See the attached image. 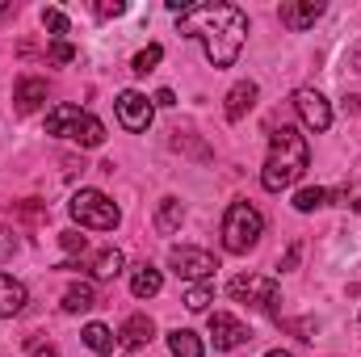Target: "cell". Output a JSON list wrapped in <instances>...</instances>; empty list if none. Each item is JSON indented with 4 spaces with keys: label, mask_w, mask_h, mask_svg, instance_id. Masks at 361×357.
Returning a JSON list of instances; mask_svg holds the SVG:
<instances>
[{
    "label": "cell",
    "mask_w": 361,
    "mask_h": 357,
    "mask_svg": "<svg viewBox=\"0 0 361 357\" xmlns=\"http://www.w3.org/2000/svg\"><path fill=\"white\" fill-rule=\"evenodd\" d=\"M160 286H164V277H160V269L156 265L139 261V265L130 269V294H135V298H156Z\"/></svg>",
    "instance_id": "obj_14"
},
{
    "label": "cell",
    "mask_w": 361,
    "mask_h": 357,
    "mask_svg": "<svg viewBox=\"0 0 361 357\" xmlns=\"http://www.w3.org/2000/svg\"><path fill=\"white\" fill-rule=\"evenodd\" d=\"M227 294L235 303H244V307H257V311H277V298H281L277 282L265 277V273H240V277H231Z\"/></svg>",
    "instance_id": "obj_6"
},
{
    "label": "cell",
    "mask_w": 361,
    "mask_h": 357,
    "mask_svg": "<svg viewBox=\"0 0 361 357\" xmlns=\"http://www.w3.org/2000/svg\"><path fill=\"white\" fill-rule=\"evenodd\" d=\"M47 135L72 139V143H80V147H101V143H105V126L92 118L89 109H80V105H55V109L47 114Z\"/></svg>",
    "instance_id": "obj_3"
},
{
    "label": "cell",
    "mask_w": 361,
    "mask_h": 357,
    "mask_svg": "<svg viewBox=\"0 0 361 357\" xmlns=\"http://www.w3.org/2000/svg\"><path fill=\"white\" fill-rule=\"evenodd\" d=\"M122 13H126L122 0H101V4H97V17H122Z\"/></svg>",
    "instance_id": "obj_28"
},
{
    "label": "cell",
    "mask_w": 361,
    "mask_h": 357,
    "mask_svg": "<svg viewBox=\"0 0 361 357\" xmlns=\"http://www.w3.org/2000/svg\"><path fill=\"white\" fill-rule=\"evenodd\" d=\"M25 286L17 282V277H8V273H0V320H13V315H21L25 311Z\"/></svg>",
    "instance_id": "obj_13"
},
{
    "label": "cell",
    "mask_w": 361,
    "mask_h": 357,
    "mask_svg": "<svg viewBox=\"0 0 361 357\" xmlns=\"http://www.w3.org/2000/svg\"><path fill=\"white\" fill-rule=\"evenodd\" d=\"M210 298H214L210 282H197V286H189V290H185V307H189V311H206V307H210Z\"/></svg>",
    "instance_id": "obj_23"
},
{
    "label": "cell",
    "mask_w": 361,
    "mask_h": 357,
    "mask_svg": "<svg viewBox=\"0 0 361 357\" xmlns=\"http://www.w3.org/2000/svg\"><path fill=\"white\" fill-rule=\"evenodd\" d=\"M122 265H126V261H122V253H118V248H101L85 269H89L97 282H109V277H118V273H122Z\"/></svg>",
    "instance_id": "obj_18"
},
{
    "label": "cell",
    "mask_w": 361,
    "mask_h": 357,
    "mask_svg": "<svg viewBox=\"0 0 361 357\" xmlns=\"http://www.w3.org/2000/svg\"><path fill=\"white\" fill-rule=\"evenodd\" d=\"M169 265H173V273L177 277H185V282H210L214 277V269H219V261L206 253V248H189V244H180V248H173L169 253Z\"/></svg>",
    "instance_id": "obj_7"
},
{
    "label": "cell",
    "mask_w": 361,
    "mask_h": 357,
    "mask_svg": "<svg viewBox=\"0 0 361 357\" xmlns=\"http://www.w3.org/2000/svg\"><path fill=\"white\" fill-rule=\"evenodd\" d=\"M68 210H72V219H76L80 227H89V231H114V227L122 223V210H118L101 189H80V193H72Z\"/></svg>",
    "instance_id": "obj_5"
},
{
    "label": "cell",
    "mask_w": 361,
    "mask_h": 357,
    "mask_svg": "<svg viewBox=\"0 0 361 357\" xmlns=\"http://www.w3.org/2000/svg\"><path fill=\"white\" fill-rule=\"evenodd\" d=\"M42 30L47 34H68V13H59V8H42Z\"/></svg>",
    "instance_id": "obj_25"
},
{
    "label": "cell",
    "mask_w": 361,
    "mask_h": 357,
    "mask_svg": "<svg viewBox=\"0 0 361 357\" xmlns=\"http://www.w3.org/2000/svg\"><path fill=\"white\" fill-rule=\"evenodd\" d=\"M30 357H59V349H55V345H42V349H34Z\"/></svg>",
    "instance_id": "obj_32"
},
{
    "label": "cell",
    "mask_w": 361,
    "mask_h": 357,
    "mask_svg": "<svg viewBox=\"0 0 361 357\" xmlns=\"http://www.w3.org/2000/svg\"><path fill=\"white\" fill-rule=\"evenodd\" d=\"M13 253H17V236L0 227V257H13Z\"/></svg>",
    "instance_id": "obj_29"
},
{
    "label": "cell",
    "mask_w": 361,
    "mask_h": 357,
    "mask_svg": "<svg viewBox=\"0 0 361 357\" xmlns=\"http://www.w3.org/2000/svg\"><path fill=\"white\" fill-rule=\"evenodd\" d=\"M345 109L349 114H361V97H345Z\"/></svg>",
    "instance_id": "obj_33"
},
{
    "label": "cell",
    "mask_w": 361,
    "mask_h": 357,
    "mask_svg": "<svg viewBox=\"0 0 361 357\" xmlns=\"http://www.w3.org/2000/svg\"><path fill=\"white\" fill-rule=\"evenodd\" d=\"M152 337H156V324H152L147 315H130V320L118 328V341H122L126 349H143V345H152Z\"/></svg>",
    "instance_id": "obj_15"
},
{
    "label": "cell",
    "mask_w": 361,
    "mask_h": 357,
    "mask_svg": "<svg viewBox=\"0 0 361 357\" xmlns=\"http://www.w3.org/2000/svg\"><path fill=\"white\" fill-rule=\"evenodd\" d=\"M324 0H290V4H281L277 8V17H281V25L286 30H294V34H302V30H311L319 17H324Z\"/></svg>",
    "instance_id": "obj_11"
},
{
    "label": "cell",
    "mask_w": 361,
    "mask_h": 357,
    "mask_svg": "<svg viewBox=\"0 0 361 357\" xmlns=\"http://www.w3.org/2000/svg\"><path fill=\"white\" fill-rule=\"evenodd\" d=\"M0 13H8V0H0Z\"/></svg>",
    "instance_id": "obj_35"
},
{
    "label": "cell",
    "mask_w": 361,
    "mask_h": 357,
    "mask_svg": "<svg viewBox=\"0 0 361 357\" xmlns=\"http://www.w3.org/2000/svg\"><path fill=\"white\" fill-rule=\"evenodd\" d=\"M177 30L185 38H197L206 47V59L214 68H231L244 51V38H248V17L235 8V4H223V0H206V4H189L177 17Z\"/></svg>",
    "instance_id": "obj_1"
},
{
    "label": "cell",
    "mask_w": 361,
    "mask_h": 357,
    "mask_svg": "<svg viewBox=\"0 0 361 357\" xmlns=\"http://www.w3.org/2000/svg\"><path fill=\"white\" fill-rule=\"evenodd\" d=\"M160 59H164V47H156V42H152V47H143V51L135 55V72H139V76H147V72H156V63H160Z\"/></svg>",
    "instance_id": "obj_24"
},
{
    "label": "cell",
    "mask_w": 361,
    "mask_h": 357,
    "mask_svg": "<svg viewBox=\"0 0 361 357\" xmlns=\"http://www.w3.org/2000/svg\"><path fill=\"white\" fill-rule=\"evenodd\" d=\"M152 105H164V109H169V105H177V97H173V89H160L152 97Z\"/></svg>",
    "instance_id": "obj_30"
},
{
    "label": "cell",
    "mask_w": 361,
    "mask_h": 357,
    "mask_svg": "<svg viewBox=\"0 0 361 357\" xmlns=\"http://www.w3.org/2000/svg\"><path fill=\"white\" fill-rule=\"evenodd\" d=\"M261 236H265V219H261V210H257L252 202H231L227 214H223V248L235 253V257H244V253L257 248Z\"/></svg>",
    "instance_id": "obj_4"
},
{
    "label": "cell",
    "mask_w": 361,
    "mask_h": 357,
    "mask_svg": "<svg viewBox=\"0 0 361 357\" xmlns=\"http://www.w3.org/2000/svg\"><path fill=\"white\" fill-rule=\"evenodd\" d=\"M257 97H261V89H257V80H240L235 89L227 92V105H223V114H227V122H240L252 105H257Z\"/></svg>",
    "instance_id": "obj_12"
},
{
    "label": "cell",
    "mask_w": 361,
    "mask_h": 357,
    "mask_svg": "<svg viewBox=\"0 0 361 357\" xmlns=\"http://www.w3.org/2000/svg\"><path fill=\"white\" fill-rule=\"evenodd\" d=\"M294 109H298L302 126H307V131H315V135L332 126V105L324 101V92H315V89H298V92H294Z\"/></svg>",
    "instance_id": "obj_9"
},
{
    "label": "cell",
    "mask_w": 361,
    "mask_h": 357,
    "mask_svg": "<svg viewBox=\"0 0 361 357\" xmlns=\"http://www.w3.org/2000/svg\"><path fill=\"white\" fill-rule=\"evenodd\" d=\"M180 219H185V206H180V198H164V202H160V210H156V231H160V236L177 231Z\"/></svg>",
    "instance_id": "obj_21"
},
{
    "label": "cell",
    "mask_w": 361,
    "mask_h": 357,
    "mask_svg": "<svg viewBox=\"0 0 361 357\" xmlns=\"http://www.w3.org/2000/svg\"><path fill=\"white\" fill-rule=\"evenodd\" d=\"M68 315H80V311H92L97 307V290H92V282H76V286H68L63 290V303H59Z\"/></svg>",
    "instance_id": "obj_17"
},
{
    "label": "cell",
    "mask_w": 361,
    "mask_h": 357,
    "mask_svg": "<svg viewBox=\"0 0 361 357\" xmlns=\"http://www.w3.org/2000/svg\"><path fill=\"white\" fill-rule=\"evenodd\" d=\"M169 349H173V357H202L206 353L202 349V337L193 328H173L169 332Z\"/></svg>",
    "instance_id": "obj_20"
},
{
    "label": "cell",
    "mask_w": 361,
    "mask_h": 357,
    "mask_svg": "<svg viewBox=\"0 0 361 357\" xmlns=\"http://www.w3.org/2000/svg\"><path fill=\"white\" fill-rule=\"evenodd\" d=\"M51 59H55V63H72V59H76V47H68V42L59 38V42L51 47Z\"/></svg>",
    "instance_id": "obj_27"
},
{
    "label": "cell",
    "mask_w": 361,
    "mask_h": 357,
    "mask_svg": "<svg viewBox=\"0 0 361 357\" xmlns=\"http://www.w3.org/2000/svg\"><path fill=\"white\" fill-rule=\"evenodd\" d=\"M265 357H294V353H286V349H269Z\"/></svg>",
    "instance_id": "obj_34"
},
{
    "label": "cell",
    "mask_w": 361,
    "mask_h": 357,
    "mask_svg": "<svg viewBox=\"0 0 361 357\" xmlns=\"http://www.w3.org/2000/svg\"><path fill=\"white\" fill-rule=\"evenodd\" d=\"M59 244H63V253H68V257H76V253H85V248H89V240H85L80 231H63V236H59Z\"/></svg>",
    "instance_id": "obj_26"
},
{
    "label": "cell",
    "mask_w": 361,
    "mask_h": 357,
    "mask_svg": "<svg viewBox=\"0 0 361 357\" xmlns=\"http://www.w3.org/2000/svg\"><path fill=\"white\" fill-rule=\"evenodd\" d=\"M307 164H311V147L298 135V126H277L269 139V160L261 169V185L269 193H281L307 173Z\"/></svg>",
    "instance_id": "obj_2"
},
{
    "label": "cell",
    "mask_w": 361,
    "mask_h": 357,
    "mask_svg": "<svg viewBox=\"0 0 361 357\" xmlns=\"http://www.w3.org/2000/svg\"><path fill=\"white\" fill-rule=\"evenodd\" d=\"M114 109H118V122L130 131V135H143L147 126H152V114H156V105H152V97H143L139 89H126L118 92V101H114Z\"/></svg>",
    "instance_id": "obj_8"
},
{
    "label": "cell",
    "mask_w": 361,
    "mask_h": 357,
    "mask_svg": "<svg viewBox=\"0 0 361 357\" xmlns=\"http://www.w3.org/2000/svg\"><path fill=\"white\" fill-rule=\"evenodd\" d=\"M210 341H214V349H219V353H231V349H240V345H244V341H252V337H248V328H244L235 315L214 311V315H210Z\"/></svg>",
    "instance_id": "obj_10"
},
{
    "label": "cell",
    "mask_w": 361,
    "mask_h": 357,
    "mask_svg": "<svg viewBox=\"0 0 361 357\" xmlns=\"http://www.w3.org/2000/svg\"><path fill=\"white\" fill-rule=\"evenodd\" d=\"M341 198H345V193H332V189H319V185H315V189H298V193H294V210H298V214H311V210H319V206H328V202H341Z\"/></svg>",
    "instance_id": "obj_19"
},
{
    "label": "cell",
    "mask_w": 361,
    "mask_h": 357,
    "mask_svg": "<svg viewBox=\"0 0 361 357\" xmlns=\"http://www.w3.org/2000/svg\"><path fill=\"white\" fill-rule=\"evenodd\" d=\"M13 101H17V114H34L42 101H47V80H38V76H25L17 92H13Z\"/></svg>",
    "instance_id": "obj_16"
},
{
    "label": "cell",
    "mask_w": 361,
    "mask_h": 357,
    "mask_svg": "<svg viewBox=\"0 0 361 357\" xmlns=\"http://www.w3.org/2000/svg\"><path fill=\"white\" fill-rule=\"evenodd\" d=\"M80 341H85V345H89L92 353H114V341H118V337H114V332H109V328H105V324H85V332H80Z\"/></svg>",
    "instance_id": "obj_22"
},
{
    "label": "cell",
    "mask_w": 361,
    "mask_h": 357,
    "mask_svg": "<svg viewBox=\"0 0 361 357\" xmlns=\"http://www.w3.org/2000/svg\"><path fill=\"white\" fill-rule=\"evenodd\" d=\"M298 257H302V248H298V244H290V253L281 257V269H294V265H298Z\"/></svg>",
    "instance_id": "obj_31"
}]
</instances>
